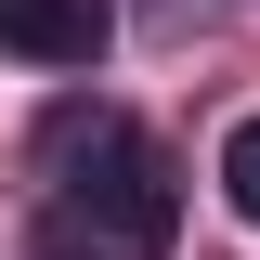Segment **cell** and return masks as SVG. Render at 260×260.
<instances>
[{"label":"cell","instance_id":"obj_1","mask_svg":"<svg viewBox=\"0 0 260 260\" xmlns=\"http://www.w3.org/2000/svg\"><path fill=\"white\" fill-rule=\"evenodd\" d=\"M65 143H91V169H65V195L39 208V260H169V221H182V195H169V156L117 104H65Z\"/></svg>","mask_w":260,"mask_h":260},{"label":"cell","instance_id":"obj_2","mask_svg":"<svg viewBox=\"0 0 260 260\" xmlns=\"http://www.w3.org/2000/svg\"><path fill=\"white\" fill-rule=\"evenodd\" d=\"M117 39V0H0V52L26 65H104Z\"/></svg>","mask_w":260,"mask_h":260},{"label":"cell","instance_id":"obj_3","mask_svg":"<svg viewBox=\"0 0 260 260\" xmlns=\"http://www.w3.org/2000/svg\"><path fill=\"white\" fill-rule=\"evenodd\" d=\"M221 195H234V221H260V117L221 143Z\"/></svg>","mask_w":260,"mask_h":260}]
</instances>
